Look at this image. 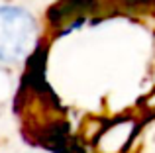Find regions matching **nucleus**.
I'll return each instance as SVG.
<instances>
[{
    "instance_id": "obj_1",
    "label": "nucleus",
    "mask_w": 155,
    "mask_h": 153,
    "mask_svg": "<svg viewBox=\"0 0 155 153\" xmlns=\"http://www.w3.org/2000/svg\"><path fill=\"white\" fill-rule=\"evenodd\" d=\"M38 24L34 16L20 6H0V61L18 63L35 45Z\"/></svg>"
},
{
    "instance_id": "obj_2",
    "label": "nucleus",
    "mask_w": 155,
    "mask_h": 153,
    "mask_svg": "<svg viewBox=\"0 0 155 153\" xmlns=\"http://www.w3.org/2000/svg\"><path fill=\"white\" fill-rule=\"evenodd\" d=\"M96 6V0H59L47 10V20L53 28H61L67 22H81V16H87Z\"/></svg>"
},
{
    "instance_id": "obj_3",
    "label": "nucleus",
    "mask_w": 155,
    "mask_h": 153,
    "mask_svg": "<svg viewBox=\"0 0 155 153\" xmlns=\"http://www.w3.org/2000/svg\"><path fill=\"white\" fill-rule=\"evenodd\" d=\"M149 0H124L126 6H143V4H147Z\"/></svg>"
}]
</instances>
